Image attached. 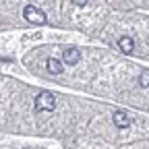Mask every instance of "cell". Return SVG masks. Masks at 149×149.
I'll return each instance as SVG.
<instances>
[{
	"instance_id": "obj_6",
	"label": "cell",
	"mask_w": 149,
	"mask_h": 149,
	"mask_svg": "<svg viewBox=\"0 0 149 149\" xmlns=\"http://www.w3.org/2000/svg\"><path fill=\"white\" fill-rule=\"evenodd\" d=\"M118 48H120L124 54H133V50H135V42H133V37L122 35L120 40H118Z\"/></svg>"
},
{
	"instance_id": "obj_8",
	"label": "cell",
	"mask_w": 149,
	"mask_h": 149,
	"mask_svg": "<svg viewBox=\"0 0 149 149\" xmlns=\"http://www.w3.org/2000/svg\"><path fill=\"white\" fill-rule=\"evenodd\" d=\"M72 4H77V6H85V4H87V0H72Z\"/></svg>"
},
{
	"instance_id": "obj_3",
	"label": "cell",
	"mask_w": 149,
	"mask_h": 149,
	"mask_svg": "<svg viewBox=\"0 0 149 149\" xmlns=\"http://www.w3.org/2000/svg\"><path fill=\"white\" fill-rule=\"evenodd\" d=\"M81 60V52L77 50V48H64V52H62V62H66V64H77Z\"/></svg>"
},
{
	"instance_id": "obj_2",
	"label": "cell",
	"mask_w": 149,
	"mask_h": 149,
	"mask_svg": "<svg viewBox=\"0 0 149 149\" xmlns=\"http://www.w3.org/2000/svg\"><path fill=\"white\" fill-rule=\"evenodd\" d=\"M35 108L44 110V112H52V110H56V97L50 91H42L40 95L35 97Z\"/></svg>"
},
{
	"instance_id": "obj_7",
	"label": "cell",
	"mask_w": 149,
	"mask_h": 149,
	"mask_svg": "<svg viewBox=\"0 0 149 149\" xmlns=\"http://www.w3.org/2000/svg\"><path fill=\"white\" fill-rule=\"evenodd\" d=\"M139 85L141 87H149V70H145V72L139 74Z\"/></svg>"
},
{
	"instance_id": "obj_5",
	"label": "cell",
	"mask_w": 149,
	"mask_h": 149,
	"mask_svg": "<svg viewBox=\"0 0 149 149\" xmlns=\"http://www.w3.org/2000/svg\"><path fill=\"white\" fill-rule=\"evenodd\" d=\"M46 68H48L50 74H60L62 68H64V64H62V60H58V58H48Z\"/></svg>"
},
{
	"instance_id": "obj_4",
	"label": "cell",
	"mask_w": 149,
	"mask_h": 149,
	"mask_svg": "<svg viewBox=\"0 0 149 149\" xmlns=\"http://www.w3.org/2000/svg\"><path fill=\"white\" fill-rule=\"evenodd\" d=\"M112 120H114V124H116L118 128H126V126L130 124L128 114H126V112H122V110H116L114 114H112Z\"/></svg>"
},
{
	"instance_id": "obj_1",
	"label": "cell",
	"mask_w": 149,
	"mask_h": 149,
	"mask_svg": "<svg viewBox=\"0 0 149 149\" xmlns=\"http://www.w3.org/2000/svg\"><path fill=\"white\" fill-rule=\"evenodd\" d=\"M23 17H25V21L31 23V25H44V23L48 21L46 13L40 10L37 6H33V4H27V6L23 8Z\"/></svg>"
}]
</instances>
